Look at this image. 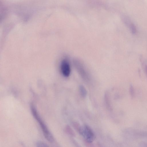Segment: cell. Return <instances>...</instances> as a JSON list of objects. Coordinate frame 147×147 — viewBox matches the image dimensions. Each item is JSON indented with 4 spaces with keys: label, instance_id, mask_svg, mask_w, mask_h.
Here are the masks:
<instances>
[{
    "label": "cell",
    "instance_id": "3",
    "mask_svg": "<svg viewBox=\"0 0 147 147\" xmlns=\"http://www.w3.org/2000/svg\"><path fill=\"white\" fill-rule=\"evenodd\" d=\"M74 65L77 71L82 78L85 80L89 79V75L83 65L80 61L77 59L73 60Z\"/></svg>",
    "mask_w": 147,
    "mask_h": 147
},
{
    "label": "cell",
    "instance_id": "4",
    "mask_svg": "<svg viewBox=\"0 0 147 147\" xmlns=\"http://www.w3.org/2000/svg\"><path fill=\"white\" fill-rule=\"evenodd\" d=\"M61 69L62 74L65 77H68L70 73V67L68 61L64 59L61 61Z\"/></svg>",
    "mask_w": 147,
    "mask_h": 147
},
{
    "label": "cell",
    "instance_id": "5",
    "mask_svg": "<svg viewBox=\"0 0 147 147\" xmlns=\"http://www.w3.org/2000/svg\"><path fill=\"white\" fill-rule=\"evenodd\" d=\"M124 21L126 24L129 27V29L133 34H135L136 31V28L134 24L130 21L128 18L125 17Z\"/></svg>",
    "mask_w": 147,
    "mask_h": 147
},
{
    "label": "cell",
    "instance_id": "6",
    "mask_svg": "<svg viewBox=\"0 0 147 147\" xmlns=\"http://www.w3.org/2000/svg\"><path fill=\"white\" fill-rule=\"evenodd\" d=\"M79 90L81 96L83 97H85L87 94V91L85 87L82 85H80L79 87Z\"/></svg>",
    "mask_w": 147,
    "mask_h": 147
},
{
    "label": "cell",
    "instance_id": "1",
    "mask_svg": "<svg viewBox=\"0 0 147 147\" xmlns=\"http://www.w3.org/2000/svg\"><path fill=\"white\" fill-rule=\"evenodd\" d=\"M31 110L33 115L37 121L42 128L44 136L49 142H52L54 141L53 138L45 125L43 121L40 117L35 107L32 105H31Z\"/></svg>",
    "mask_w": 147,
    "mask_h": 147
},
{
    "label": "cell",
    "instance_id": "2",
    "mask_svg": "<svg viewBox=\"0 0 147 147\" xmlns=\"http://www.w3.org/2000/svg\"><path fill=\"white\" fill-rule=\"evenodd\" d=\"M79 132L81 135L88 142H92L95 137L93 131L87 125H84L80 129Z\"/></svg>",
    "mask_w": 147,
    "mask_h": 147
}]
</instances>
